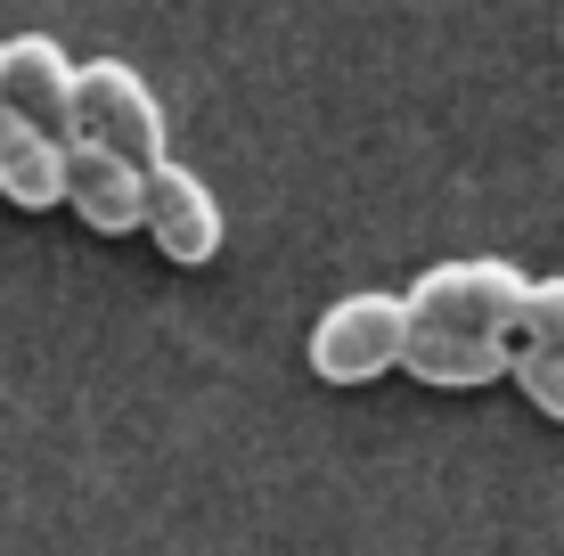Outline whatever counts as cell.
<instances>
[{"instance_id": "cell-1", "label": "cell", "mask_w": 564, "mask_h": 556, "mask_svg": "<svg viewBox=\"0 0 564 556\" xmlns=\"http://www.w3.org/2000/svg\"><path fill=\"white\" fill-rule=\"evenodd\" d=\"M74 131L107 140L115 156H131L140 172L164 156V107H155V90L140 83V66H123V57L74 66Z\"/></svg>"}, {"instance_id": "cell-7", "label": "cell", "mask_w": 564, "mask_h": 556, "mask_svg": "<svg viewBox=\"0 0 564 556\" xmlns=\"http://www.w3.org/2000/svg\"><path fill=\"white\" fill-rule=\"evenodd\" d=\"M508 344L516 336H499V328H425V319H410L401 328V369L425 377V385H491V377H508Z\"/></svg>"}, {"instance_id": "cell-2", "label": "cell", "mask_w": 564, "mask_h": 556, "mask_svg": "<svg viewBox=\"0 0 564 556\" xmlns=\"http://www.w3.org/2000/svg\"><path fill=\"white\" fill-rule=\"evenodd\" d=\"M516 295H523V271H516V262L475 254V262H434V271L401 295V312L425 319V328H499V336H508Z\"/></svg>"}, {"instance_id": "cell-10", "label": "cell", "mask_w": 564, "mask_h": 556, "mask_svg": "<svg viewBox=\"0 0 564 556\" xmlns=\"http://www.w3.org/2000/svg\"><path fill=\"white\" fill-rule=\"evenodd\" d=\"M508 377L523 385V401H540L549 417H564V352H540V344H508Z\"/></svg>"}, {"instance_id": "cell-5", "label": "cell", "mask_w": 564, "mask_h": 556, "mask_svg": "<svg viewBox=\"0 0 564 556\" xmlns=\"http://www.w3.org/2000/svg\"><path fill=\"white\" fill-rule=\"evenodd\" d=\"M57 205H74L99 238H123V229H140V164L115 156L90 131H66L57 140Z\"/></svg>"}, {"instance_id": "cell-4", "label": "cell", "mask_w": 564, "mask_h": 556, "mask_svg": "<svg viewBox=\"0 0 564 556\" xmlns=\"http://www.w3.org/2000/svg\"><path fill=\"white\" fill-rule=\"evenodd\" d=\"M140 221H148V238L164 246V262H181V271H197V262L221 254V205H213V188L197 172L172 164V156H155L140 172Z\"/></svg>"}, {"instance_id": "cell-8", "label": "cell", "mask_w": 564, "mask_h": 556, "mask_svg": "<svg viewBox=\"0 0 564 556\" xmlns=\"http://www.w3.org/2000/svg\"><path fill=\"white\" fill-rule=\"evenodd\" d=\"M0 197L25 205V214L57 205V140L42 123H25L9 99H0Z\"/></svg>"}, {"instance_id": "cell-6", "label": "cell", "mask_w": 564, "mask_h": 556, "mask_svg": "<svg viewBox=\"0 0 564 556\" xmlns=\"http://www.w3.org/2000/svg\"><path fill=\"white\" fill-rule=\"evenodd\" d=\"M0 99H9L25 123H42L50 140L74 131V57L50 42V33H17L0 42Z\"/></svg>"}, {"instance_id": "cell-3", "label": "cell", "mask_w": 564, "mask_h": 556, "mask_svg": "<svg viewBox=\"0 0 564 556\" xmlns=\"http://www.w3.org/2000/svg\"><path fill=\"white\" fill-rule=\"evenodd\" d=\"M401 328H410L401 295H344L336 312L311 328V369H319L327 385H368V377H384L401 360Z\"/></svg>"}, {"instance_id": "cell-9", "label": "cell", "mask_w": 564, "mask_h": 556, "mask_svg": "<svg viewBox=\"0 0 564 556\" xmlns=\"http://www.w3.org/2000/svg\"><path fill=\"white\" fill-rule=\"evenodd\" d=\"M508 336L540 344V352H564V279L523 286V295H516V319H508Z\"/></svg>"}]
</instances>
